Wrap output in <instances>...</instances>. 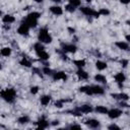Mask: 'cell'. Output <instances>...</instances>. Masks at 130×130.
I'll return each mask as SVG.
<instances>
[{
	"mask_svg": "<svg viewBox=\"0 0 130 130\" xmlns=\"http://www.w3.org/2000/svg\"><path fill=\"white\" fill-rule=\"evenodd\" d=\"M2 99L7 103H13L16 98V90L14 88H6L1 91Z\"/></svg>",
	"mask_w": 130,
	"mask_h": 130,
	"instance_id": "1",
	"label": "cell"
},
{
	"mask_svg": "<svg viewBox=\"0 0 130 130\" xmlns=\"http://www.w3.org/2000/svg\"><path fill=\"white\" fill-rule=\"evenodd\" d=\"M38 39H39V42L44 43V44H50L52 42V37H51V35L49 34V31L46 27L40 29Z\"/></svg>",
	"mask_w": 130,
	"mask_h": 130,
	"instance_id": "2",
	"label": "cell"
},
{
	"mask_svg": "<svg viewBox=\"0 0 130 130\" xmlns=\"http://www.w3.org/2000/svg\"><path fill=\"white\" fill-rule=\"evenodd\" d=\"M80 11H81L84 15H87V16H94V17H99V16H100V13H99L98 11L93 10V9L90 8V7H86V6L81 7V8H80Z\"/></svg>",
	"mask_w": 130,
	"mask_h": 130,
	"instance_id": "3",
	"label": "cell"
},
{
	"mask_svg": "<svg viewBox=\"0 0 130 130\" xmlns=\"http://www.w3.org/2000/svg\"><path fill=\"white\" fill-rule=\"evenodd\" d=\"M29 26L26 24V22L23 20L21 23H20V25L18 26V28H17V32L19 34V35H21V36H26L27 34H28V31H29Z\"/></svg>",
	"mask_w": 130,
	"mask_h": 130,
	"instance_id": "4",
	"label": "cell"
},
{
	"mask_svg": "<svg viewBox=\"0 0 130 130\" xmlns=\"http://www.w3.org/2000/svg\"><path fill=\"white\" fill-rule=\"evenodd\" d=\"M77 50V47L73 44H63L62 45V51L67 53H75Z\"/></svg>",
	"mask_w": 130,
	"mask_h": 130,
	"instance_id": "5",
	"label": "cell"
},
{
	"mask_svg": "<svg viewBox=\"0 0 130 130\" xmlns=\"http://www.w3.org/2000/svg\"><path fill=\"white\" fill-rule=\"evenodd\" d=\"M122 115V111L120 109H112L108 111V116L110 119H117Z\"/></svg>",
	"mask_w": 130,
	"mask_h": 130,
	"instance_id": "6",
	"label": "cell"
},
{
	"mask_svg": "<svg viewBox=\"0 0 130 130\" xmlns=\"http://www.w3.org/2000/svg\"><path fill=\"white\" fill-rule=\"evenodd\" d=\"M114 78H115V81L118 83L119 87H121L122 84H123V82L126 80V76H125V74L122 73V72H118L117 74H115Z\"/></svg>",
	"mask_w": 130,
	"mask_h": 130,
	"instance_id": "7",
	"label": "cell"
},
{
	"mask_svg": "<svg viewBox=\"0 0 130 130\" xmlns=\"http://www.w3.org/2000/svg\"><path fill=\"white\" fill-rule=\"evenodd\" d=\"M36 124H37V126H38L39 129H46V128H48V126H49V122H48L44 117H42L41 119H39V120L36 122Z\"/></svg>",
	"mask_w": 130,
	"mask_h": 130,
	"instance_id": "8",
	"label": "cell"
},
{
	"mask_svg": "<svg viewBox=\"0 0 130 130\" xmlns=\"http://www.w3.org/2000/svg\"><path fill=\"white\" fill-rule=\"evenodd\" d=\"M53 79L54 80H66L67 79V75H66V73L65 72H63V71H59V72H55L53 75Z\"/></svg>",
	"mask_w": 130,
	"mask_h": 130,
	"instance_id": "9",
	"label": "cell"
},
{
	"mask_svg": "<svg viewBox=\"0 0 130 130\" xmlns=\"http://www.w3.org/2000/svg\"><path fill=\"white\" fill-rule=\"evenodd\" d=\"M111 96L113 99H116V100H120V101H128L129 99V95L127 93H124V92H119V93H112Z\"/></svg>",
	"mask_w": 130,
	"mask_h": 130,
	"instance_id": "10",
	"label": "cell"
},
{
	"mask_svg": "<svg viewBox=\"0 0 130 130\" xmlns=\"http://www.w3.org/2000/svg\"><path fill=\"white\" fill-rule=\"evenodd\" d=\"M24 21L26 22V24L31 28V27H36L37 26V24H38V19H36V18H32V17H30V16H26V18L24 19Z\"/></svg>",
	"mask_w": 130,
	"mask_h": 130,
	"instance_id": "11",
	"label": "cell"
},
{
	"mask_svg": "<svg viewBox=\"0 0 130 130\" xmlns=\"http://www.w3.org/2000/svg\"><path fill=\"white\" fill-rule=\"evenodd\" d=\"M115 46L120 49V50H123V51H128L129 50V45L127 42H122V41H118L115 43Z\"/></svg>",
	"mask_w": 130,
	"mask_h": 130,
	"instance_id": "12",
	"label": "cell"
},
{
	"mask_svg": "<svg viewBox=\"0 0 130 130\" xmlns=\"http://www.w3.org/2000/svg\"><path fill=\"white\" fill-rule=\"evenodd\" d=\"M77 110L82 114H88V113L92 112V107L90 105H82L79 108H77Z\"/></svg>",
	"mask_w": 130,
	"mask_h": 130,
	"instance_id": "13",
	"label": "cell"
},
{
	"mask_svg": "<svg viewBox=\"0 0 130 130\" xmlns=\"http://www.w3.org/2000/svg\"><path fill=\"white\" fill-rule=\"evenodd\" d=\"M76 75L78 76L79 79H83V80H86L88 78V73L85 72L84 70H82V68H79L77 71H76Z\"/></svg>",
	"mask_w": 130,
	"mask_h": 130,
	"instance_id": "14",
	"label": "cell"
},
{
	"mask_svg": "<svg viewBox=\"0 0 130 130\" xmlns=\"http://www.w3.org/2000/svg\"><path fill=\"white\" fill-rule=\"evenodd\" d=\"M79 91L80 92H83L87 95H92V90H91V85H84V86H81L79 87Z\"/></svg>",
	"mask_w": 130,
	"mask_h": 130,
	"instance_id": "15",
	"label": "cell"
},
{
	"mask_svg": "<svg viewBox=\"0 0 130 130\" xmlns=\"http://www.w3.org/2000/svg\"><path fill=\"white\" fill-rule=\"evenodd\" d=\"M85 124L90 128H98L100 126V121L95 120V119H89L85 122Z\"/></svg>",
	"mask_w": 130,
	"mask_h": 130,
	"instance_id": "16",
	"label": "cell"
},
{
	"mask_svg": "<svg viewBox=\"0 0 130 130\" xmlns=\"http://www.w3.org/2000/svg\"><path fill=\"white\" fill-rule=\"evenodd\" d=\"M50 11L54 14V15H62V13H63V10H62V8L60 7V6H51L50 7Z\"/></svg>",
	"mask_w": 130,
	"mask_h": 130,
	"instance_id": "17",
	"label": "cell"
},
{
	"mask_svg": "<svg viewBox=\"0 0 130 130\" xmlns=\"http://www.w3.org/2000/svg\"><path fill=\"white\" fill-rule=\"evenodd\" d=\"M91 90L93 94H104L105 92L104 88L100 85H91Z\"/></svg>",
	"mask_w": 130,
	"mask_h": 130,
	"instance_id": "18",
	"label": "cell"
},
{
	"mask_svg": "<svg viewBox=\"0 0 130 130\" xmlns=\"http://www.w3.org/2000/svg\"><path fill=\"white\" fill-rule=\"evenodd\" d=\"M2 21H3L4 23L10 24V23H12V22L15 21V18H14V16H12V15H10V14H6V15H4V16L2 17Z\"/></svg>",
	"mask_w": 130,
	"mask_h": 130,
	"instance_id": "19",
	"label": "cell"
},
{
	"mask_svg": "<svg viewBox=\"0 0 130 130\" xmlns=\"http://www.w3.org/2000/svg\"><path fill=\"white\" fill-rule=\"evenodd\" d=\"M37 55H38V57H39L41 60H43V61H46V60L49 59V54H48L45 50H44V51H41V52H38Z\"/></svg>",
	"mask_w": 130,
	"mask_h": 130,
	"instance_id": "20",
	"label": "cell"
},
{
	"mask_svg": "<svg viewBox=\"0 0 130 130\" xmlns=\"http://www.w3.org/2000/svg\"><path fill=\"white\" fill-rule=\"evenodd\" d=\"M41 104L43 105V106H47V105H49V103L51 102V96L50 95H48V94H45V95H43V96H41Z\"/></svg>",
	"mask_w": 130,
	"mask_h": 130,
	"instance_id": "21",
	"label": "cell"
},
{
	"mask_svg": "<svg viewBox=\"0 0 130 130\" xmlns=\"http://www.w3.org/2000/svg\"><path fill=\"white\" fill-rule=\"evenodd\" d=\"M95 67L98 68V70H105L107 68V63L104 61H96L95 62Z\"/></svg>",
	"mask_w": 130,
	"mask_h": 130,
	"instance_id": "22",
	"label": "cell"
},
{
	"mask_svg": "<svg viewBox=\"0 0 130 130\" xmlns=\"http://www.w3.org/2000/svg\"><path fill=\"white\" fill-rule=\"evenodd\" d=\"M94 111L96 113H99V114H108V109L106 107H104V106H96Z\"/></svg>",
	"mask_w": 130,
	"mask_h": 130,
	"instance_id": "23",
	"label": "cell"
},
{
	"mask_svg": "<svg viewBox=\"0 0 130 130\" xmlns=\"http://www.w3.org/2000/svg\"><path fill=\"white\" fill-rule=\"evenodd\" d=\"M94 80L98 81V82H101V83H106L107 82V78L103 74H96L94 76Z\"/></svg>",
	"mask_w": 130,
	"mask_h": 130,
	"instance_id": "24",
	"label": "cell"
},
{
	"mask_svg": "<svg viewBox=\"0 0 130 130\" xmlns=\"http://www.w3.org/2000/svg\"><path fill=\"white\" fill-rule=\"evenodd\" d=\"M17 122L19 124H21V125H24V124H26V123L29 122V117L28 116H21V117H19L17 119Z\"/></svg>",
	"mask_w": 130,
	"mask_h": 130,
	"instance_id": "25",
	"label": "cell"
},
{
	"mask_svg": "<svg viewBox=\"0 0 130 130\" xmlns=\"http://www.w3.org/2000/svg\"><path fill=\"white\" fill-rule=\"evenodd\" d=\"M1 55L3 57H8L11 55V49L8 48V47H5L3 49H1Z\"/></svg>",
	"mask_w": 130,
	"mask_h": 130,
	"instance_id": "26",
	"label": "cell"
},
{
	"mask_svg": "<svg viewBox=\"0 0 130 130\" xmlns=\"http://www.w3.org/2000/svg\"><path fill=\"white\" fill-rule=\"evenodd\" d=\"M34 49H35L36 53H38V52H41V51H44V50H45V48H44V46L42 45V43H41V42L36 43V44L34 45Z\"/></svg>",
	"mask_w": 130,
	"mask_h": 130,
	"instance_id": "27",
	"label": "cell"
},
{
	"mask_svg": "<svg viewBox=\"0 0 130 130\" xmlns=\"http://www.w3.org/2000/svg\"><path fill=\"white\" fill-rule=\"evenodd\" d=\"M20 65H22V66H25V67H30L31 66V62L30 61H28L25 57H23L21 60H20Z\"/></svg>",
	"mask_w": 130,
	"mask_h": 130,
	"instance_id": "28",
	"label": "cell"
},
{
	"mask_svg": "<svg viewBox=\"0 0 130 130\" xmlns=\"http://www.w3.org/2000/svg\"><path fill=\"white\" fill-rule=\"evenodd\" d=\"M73 63H74V65H76L78 68H82V67H84L85 66V61L84 60H74L73 61Z\"/></svg>",
	"mask_w": 130,
	"mask_h": 130,
	"instance_id": "29",
	"label": "cell"
},
{
	"mask_svg": "<svg viewBox=\"0 0 130 130\" xmlns=\"http://www.w3.org/2000/svg\"><path fill=\"white\" fill-rule=\"evenodd\" d=\"M43 73H45L46 75H53V74H54L53 70H52L51 68H49L48 66H46V67L43 68Z\"/></svg>",
	"mask_w": 130,
	"mask_h": 130,
	"instance_id": "30",
	"label": "cell"
},
{
	"mask_svg": "<svg viewBox=\"0 0 130 130\" xmlns=\"http://www.w3.org/2000/svg\"><path fill=\"white\" fill-rule=\"evenodd\" d=\"M65 10H67L68 12H74L75 11V7L71 4H67L65 5Z\"/></svg>",
	"mask_w": 130,
	"mask_h": 130,
	"instance_id": "31",
	"label": "cell"
},
{
	"mask_svg": "<svg viewBox=\"0 0 130 130\" xmlns=\"http://www.w3.org/2000/svg\"><path fill=\"white\" fill-rule=\"evenodd\" d=\"M99 13H100V15H109L110 14V11L108 10V9H106V8H101L100 10H99Z\"/></svg>",
	"mask_w": 130,
	"mask_h": 130,
	"instance_id": "32",
	"label": "cell"
},
{
	"mask_svg": "<svg viewBox=\"0 0 130 130\" xmlns=\"http://www.w3.org/2000/svg\"><path fill=\"white\" fill-rule=\"evenodd\" d=\"M27 15H28V16H30V17H32V18H36V19H39V17L41 16V14H40L39 12H36V11L30 12V13H28Z\"/></svg>",
	"mask_w": 130,
	"mask_h": 130,
	"instance_id": "33",
	"label": "cell"
},
{
	"mask_svg": "<svg viewBox=\"0 0 130 130\" xmlns=\"http://www.w3.org/2000/svg\"><path fill=\"white\" fill-rule=\"evenodd\" d=\"M69 4L73 5L74 7L80 6V0H69Z\"/></svg>",
	"mask_w": 130,
	"mask_h": 130,
	"instance_id": "34",
	"label": "cell"
},
{
	"mask_svg": "<svg viewBox=\"0 0 130 130\" xmlns=\"http://www.w3.org/2000/svg\"><path fill=\"white\" fill-rule=\"evenodd\" d=\"M38 91H39V87H38V86H31V87H30V92H31L32 94H37Z\"/></svg>",
	"mask_w": 130,
	"mask_h": 130,
	"instance_id": "35",
	"label": "cell"
},
{
	"mask_svg": "<svg viewBox=\"0 0 130 130\" xmlns=\"http://www.w3.org/2000/svg\"><path fill=\"white\" fill-rule=\"evenodd\" d=\"M55 106H56L57 108H62V107H63V101L61 100V101L56 102V103H55Z\"/></svg>",
	"mask_w": 130,
	"mask_h": 130,
	"instance_id": "36",
	"label": "cell"
},
{
	"mask_svg": "<svg viewBox=\"0 0 130 130\" xmlns=\"http://www.w3.org/2000/svg\"><path fill=\"white\" fill-rule=\"evenodd\" d=\"M108 129H120V127L116 124H112V125H109L108 126Z\"/></svg>",
	"mask_w": 130,
	"mask_h": 130,
	"instance_id": "37",
	"label": "cell"
},
{
	"mask_svg": "<svg viewBox=\"0 0 130 130\" xmlns=\"http://www.w3.org/2000/svg\"><path fill=\"white\" fill-rule=\"evenodd\" d=\"M69 128H71V129H73V128H78V129H80L81 126H80V125H77V124H72V125L69 126Z\"/></svg>",
	"mask_w": 130,
	"mask_h": 130,
	"instance_id": "38",
	"label": "cell"
},
{
	"mask_svg": "<svg viewBox=\"0 0 130 130\" xmlns=\"http://www.w3.org/2000/svg\"><path fill=\"white\" fill-rule=\"evenodd\" d=\"M121 63H122V65H123V67H126L127 64H128V61H127V60H123V61H121Z\"/></svg>",
	"mask_w": 130,
	"mask_h": 130,
	"instance_id": "39",
	"label": "cell"
},
{
	"mask_svg": "<svg viewBox=\"0 0 130 130\" xmlns=\"http://www.w3.org/2000/svg\"><path fill=\"white\" fill-rule=\"evenodd\" d=\"M120 2L122 4H129L130 3V0H120Z\"/></svg>",
	"mask_w": 130,
	"mask_h": 130,
	"instance_id": "40",
	"label": "cell"
},
{
	"mask_svg": "<svg viewBox=\"0 0 130 130\" xmlns=\"http://www.w3.org/2000/svg\"><path fill=\"white\" fill-rule=\"evenodd\" d=\"M61 58H62L63 60H65V61H66V60H68V58H67V56H66L65 54H61Z\"/></svg>",
	"mask_w": 130,
	"mask_h": 130,
	"instance_id": "41",
	"label": "cell"
},
{
	"mask_svg": "<svg viewBox=\"0 0 130 130\" xmlns=\"http://www.w3.org/2000/svg\"><path fill=\"white\" fill-rule=\"evenodd\" d=\"M125 39H126L127 43H130V34H129V35H127V36L125 37Z\"/></svg>",
	"mask_w": 130,
	"mask_h": 130,
	"instance_id": "42",
	"label": "cell"
},
{
	"mask_svg": "<svg viewBox=\"0 0 130 130\" xmlns=\"http://www.w3.org/2000/svg\"><path fill=\"white\" fill-rule=\"evenodd\" d=\"M58 124H59V121H53V122H52V125H53V126H56V125H58Z\"/></svg>",
	"mask_w": 130,
	"mask_h": 130,
	"instance_id": "43",
	"label": "cell"
},
{
	"mask_svg": "<svg viewBox=\"0 0 130 130\" xmlns=\"http://www.w3.org/2000/svg\"><path fill=\"white\" fill-rule=\"evenodd\" d=\"M35 2H37V3H41V2H43L44 0H34Z\"/></svg>",
	"mask_w": 130,
	"mask_h": 130,
	"instance_id": "44",
	"label": "cell"
},
{
	"mask_svg": "<svg viewBox=\"0 0 130 130\" xmlns=\"http://www.w3.org/2000/svg\"><path fill=\"white\" fill-rule=\"evenodd\" d=\"M51 1H53V2H56V3H59V2H61V0H51Z\"/></svg>",
	"mask_w": 130,
	"mask_h": 130,
	"instance_id": "45",
	"label": "cell"
},
{
	"mask_svg": "<svg viewBox=\"0 0 130 130\" xmlns=\"http://www.w3.org/2000/svg\"><path fill=\"white\" fill-rule=\"evenodd\" d=\"M68 29H69V30H70V31H71V32H72V34H73V32H74V29H72V28H71V27H69V28H68Z\"/></svg>",
	"mask_w": 130,
	"mask_h": 130,
	"instance_id": "46",
	"label": "cell"
},
{
	"mask_svg": "<svg viewBox=\"0 0 130 130\" xmlns=\"http://www.w3.org/2000/svg\"><path fill=\"white\" fill-rule=\"evenodd\" d=\"M85 1H86V2H91L92 0H85Z\"/></svg>",
	"mask_w": 130,
	"mask_h": 130,
	"instance_id": "47",
	"label": "cell"
}]
</instances>
